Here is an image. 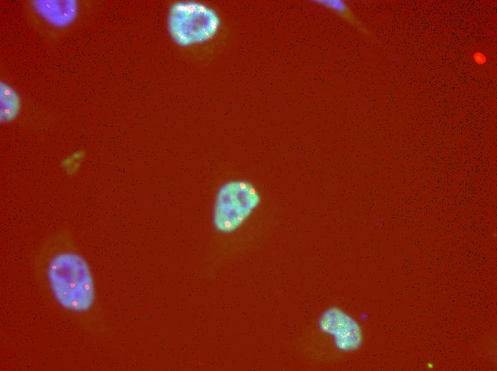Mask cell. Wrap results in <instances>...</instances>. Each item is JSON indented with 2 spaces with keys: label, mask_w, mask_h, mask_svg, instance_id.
Masks as SVG:
<instances>
[{
  "label": "cell",
  "mask_w": 497,
  "mask_h": 371,
  "mask_svg": "<svg viewBox=\"0 0 497 371\" xmlns=\"http://www.w3.org/2000/svg\"><path fill=\"white\" fill-rule=\"evenodd\" d=\"M47 273L51 290L61 306L75 312H84L92 306L93 278L80 255L72 252L57 254L49 262Z\"/></svg>",
  "instance_id": "cell-1"
},
{
  "label": "cell",
  "mask_w": 497,
  "mask_h": 371,
  "mask_svg": "<svg viewBox=\"0 0 497 371\" xmlns=\"http://www.w3.org/2000/svg\"><path fill=\"white\" fill-rule=\"evenodd\" d=\"M34 9L48 23L54 26H65L76 16L77 6L71 1H38Z\"/></svg>",
  "instance_id": "cell-2"
},
{
  "label": "cell",
  "mask_w": 497,
  "mask_h": 371,
  "mask_svg": "<svg viewBox=\"0 0 497 371\" xmlns=\"http://www.w3.org/2000/svg\"><path fill=\"white\" fill-rule=\"evenodd\" d=\"M1 118L9 121L18 112L19 99L15 91L9 86L1 83Z\"/></svg>",
  "instance_id": "cell-3"
}]
</instances>
